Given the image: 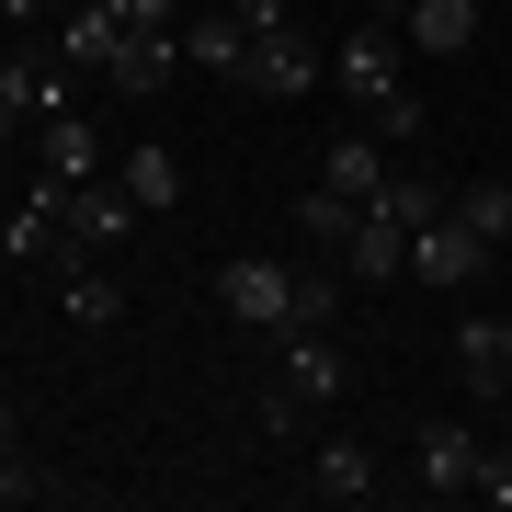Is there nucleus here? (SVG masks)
Here are the masks:
<instances>
[{"mask_svg":"<svg viewBox=\"0 0 512 512\" xmlns=\"http://www.w3.org/2000/svg\"><path fill=\"white\" fill-rule=\"evenodd\" d=\"M342 92L376 114V137H387V148H410V137H421V92L399 80V23H353V35H342Z\"/></svg>","mask_w":512,"mask_h":512,"instance_id":"1","label":"nucleus"},{"mask_svg":"<svg viewBox=\"0 0 512 512\" xmlns=\"http://www.w3.org/2000/svg\"><path fill=\"white\" fill-rule=\"evenodd\" d=\"M137 228V194L126 183H103V171H92V183H57V274H69V262H92V251H114V239H126Z\"/></svg>","mask_w":512,"mask_h":512,"instance_id":"2","label":"nucleus"},{"mask_svg":"<svg viewBox=\"0 0 512 512\" xmlns=\"http://www.w3.org/2000/svg\"><path fill=\"white\" fill-rule=\"evenodd\" d=\"M410 274L433 285V296H456V285H478V274H490V239H478V228H456V205H444V217H421V228H410Z\"/></svg>","mask_w":512,"mask_h":512,"instance_id":"3","label":"nucleus"},{"mask_svg":"<svg viewBox=\"0 0 512 512\" xmlns=\"http://www.w3.org/2000/svg\"><path fill=\"white\" fill-rule=\"evenodd\" d=\"M126 23H137V0H69L46 46H57V69L80 80V69H114V46H126Z\"/></svg>","mask_w":512,"mask_h":512,"instance_id":"4","label":"nucleus"},{"mask_svg":"<svg viewBox=\"0 0 512 512\" xmlns=\"http://www.w3.org/2000/svg\"><path fill=\"white\" fill-rule=\"evenodd\" d=\"M57 103H69L57 46H12V57H0V137H12V126H46Z\"/></svg>","mask_w":512,"mask_h":512,"instance_id":"5","label":"nucleus"},{"mask_svg":"<svg viewBox=\"0 0 512 512\" xmlns=\"http://www.w3.org/2000/svg\"><path fill=\"white\" fill-rule=\"evenodd\" d=\"M296 285H308V274H285V262H251V251L217 274V296H228V319H239V330H285V319H296Z\"/></svg>","mask_w":512,"mask_h":512,"instance_id":"6","label":"nucleus"},{"mask_svg":"<svg viewBox=\"0 0 512 512\" xmlns=\"http://www.w3.org/2000/svg\"><path fill=\"white\" fill-rule=\"evenodd\" d=\"M239 80H251V92H274V103H296V92L319 80V46L296 35V12H285V23H262V35H251V57H239Z\"/></svg>","mask_w":512,"mask_h":512,"instance_id":"7","label":"nucleus"},{"mask_svg":"<svg viewBox=\"0 0 512 512\" xmlns=\"http://www.w3.org/2000/svg\"><path fill=\"white\" fill-rule=\"evenodd\" d=\"M274 376L296 387V399H342V387H353V365H342V342H330V330H308V319H285V342H274Z\"/></svg>","mask_w":512,"mask_h":512,"instance_id":"8","label":"nucleus"},{"mask_svg":"<svg viewBox=\"0 0 512 512\" xmlns=\"http://www.w3.org/2000/svg\"><path fill=\"white\" fill-rule=\"evenodd\" d=\"M171 69H183V23H126V46H114V92H126V103H160V80Z\"/></svg>","mask_w":512,"mask_h":512,"instance_id":"9","label":"nucleus"},{"mask_svg":"<svg viewBox=\"0 0 512 512\" xmlns=\"http://www.w3.org/2000/svg\"><path fill=\"white\" fill-rule=\"evenodd\" d=\"M410 467H421V501H467L478 490V433H467V421H421Z\"/></svg>","mask_w":512,"mask_h":512,"instance_id":"10","label":"nucleus"},{"mask_svg":"<svg viewBox=\"0 0 512 512\" xmlns=\"http://www.w3.org/2000/svg\"><path fill=\"white\" fill-rule=\"evenodd\" d=\"M342 274H353V285H387V274H410V228L387 217V205H365V217H353V239H342Z\"/></svg>","mask_w":512,"mask_h":512,"instance_id":"11","label":"nucleus"},{"mask_svg":"<svg viewBox=\"0 0 512 512\" xmlns=\"http://www.w3.org/2000/svg\"><path fill=\"white\" fill-rule=\"evenodd\" d=\"M456 376H467V399H512V319H467L456 330Z\"/></svg>","mask_w":512,"mask_h":512,"instance_id":"12","label":"nucleus"},{"mask_svg":"<svg viewBox=\"0 0 512 512\" xmlns=\"http://www.w3.org/2000/svg\"><path fill=\"white\" fill-rule=\"evenodd\" d=\"M319 194H342V205H376V194H387V137H330V160H319Z\"/></svg>","mask_w":512,"mask_h":512,"instance_id":"13","label":"nucleus"},{"mask_svg":"<svg viewBox=\"0 0 512 512\" xmlns=\"http://www.w3.org/2000/svg\"><path fill=\"white\" fill-rule=\"evenodd\" d=\"M239 57H251V23H239V12H205V23H183V69H217V80H239Z\"/></svg>","mask_w":512,"mask_h":512,"instance_id":"14","label":"nucleus"},{"mask_svg":"<svg viewBox=\"0 0 512 512\" xmlns=\"http://www.w3.org/2000/svg\"><path fill=\"white\" fill-rule=\"evenodd\" d=\"M114 183H126V194H137V217H160V205H171V194H183V160H171V148H160V137H137V148H126V171H114Z\"/></svg>","mask_w":512,"mask_h":512,"instance_id":"15","label":"nucleus"},{"mask_svg":"<svg viewBox=\"0 0 512 512\" xmlns=\"http://www.w3.org/2000/svg\"><path fill=\"white\" fill-rule=\"evenodd\" d=\"M57 308H69L80 330H103L114 308H126V285H114V274H103V251H92V262H69V274H57Z\"/></svg>","mask_w":512,"mask_h":512,"instance_id":"16","label":"nucleus"},{"mask_svg":"<svg viewBox=\"0 0 512 512\" xmlns=\"http://www.w3.org/2000/svg\"><path fill=\"white\" fill-rule=\"evenodd\" d=\"M92 171H103V148H92V126H80V114L57 103V114H46V183H92Z\"/></svg>","mask_w":512,"mask_h":512,"instance_id":"17","label":"nucleus"},{"mask_svg":"<svg viewBox=\"0 0 512 512\" xmlns=\"http://www.w3.org/2000/svg\"><path fill=\"white\" fill-rule=\"evenodd\" d=\"M399 35H421V57H456V46L478 35V0H410Z\"/></svg>","mask_w":512,"mask_h":512,"instance_id":"18","label":"nucleus"},{"mask_svg":"<svg viewBox=\"0 0 512 512\" xmlns=\"http://www.w3.org/2000/svg\"><path fill=\"white\" fill-rule=\"evenodd\" d=\"M365 490H376V444L330 433V444H319V501H365Z\"/></svg>","mask_w":512,"mask_h":512,"instance_id":"19","label":"nucleus"},{"mask_svg":"<svg viewBox=\"0 0 512 512\" xmlns=\"http://www.w3.org/2000/svg\"><path fill=\"white\" fill-rule=\"evenodd\" d=\"M456 228H478L501 251V239H512V183H456Z\"/></svg>","mask_w":512,"mask_h":512,"instance_id":"20","label":"nucleus"},{"mask_svg":"<svg viewBox=\"0 0 512 512\" xmlns=\"http://www.w3.org/2000/svg\"><path fill=\"white\" fill-rule=\"evenodd\" d=\"M376 205H387V217H399V228H421V217H444V205H456V194H444L433 171H387V194H376Z\"/></svg>","mask_w":512,"mask_h":512,"instance_id":"21","label":"nucleus"},{"mask_svg":"<svg viewBox=\"0 0 512 512\" xmlns=\"http://www.w3.org/2000/svg\"><path fill=\"white\" fill-rule=\"evenodd\" d=\"M353 217H365V205H342V194H308V205H296V228H308L319 251H342V239H353Z\"/></svg>","mask_w":512,"mask_h":512,"instance_id":"22","label":"nucleus"},{"mask_svg":"<svg viewBox=\"0 0 512 512\" xmlns=\"http://www.w3.org/2000/svg\"><path fill=\"white\" fill-rule=\"evenodd\" d=\"M23 490H35V467H23V421H12V399H0V512H12Z\"/></svg>","mask_w":512,"mask_h":512,"instance_id":"23","label":"nucleus"},{"mask_svg":"<svg viewBox=\"0 0 512 512\" xmlns=\"http://www.w3.org/2000/svg\"><path fill=\"white\" fill-rule=\"evenodd\" d=\"M478 501L512 512V444H478Z\"/></svg>","mask_w":512,"mask_h":512,"instance_id":"24","label":"nucleus"},{"mask_svg":"<svg viewBox=\"0 0 512 512\" xmlns=\"http://www.w3.org/2000/svg\"><path fill=\"white\" fill-rule=\"evenodd\" d=\"M46 12H69V0H0V23H46Z\"/></svg>","mask_w":512,"mask_h":512,"instance_id":"25","label":"nucleus"}]
</instances>
